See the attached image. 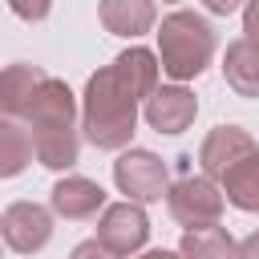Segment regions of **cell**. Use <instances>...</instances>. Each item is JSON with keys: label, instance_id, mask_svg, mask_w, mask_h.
Instances as JSON below:
<instances>
[{"label": "cell", "instance_id": "1", "mask_svg": "<svg viewBox=\"0 0 259 259\" xmlns=\"http://www.w3.org/2000/svg\"><path fill=\"white\" fill-rule=\"evenodd\" d=\"M162 97H166V101H154V105H150V121H154L158 130H166V134H178L194 105H190L186 93H162Z\"/></svg>", "mask_w": 259, "mask_h": 259}]
</instances>
